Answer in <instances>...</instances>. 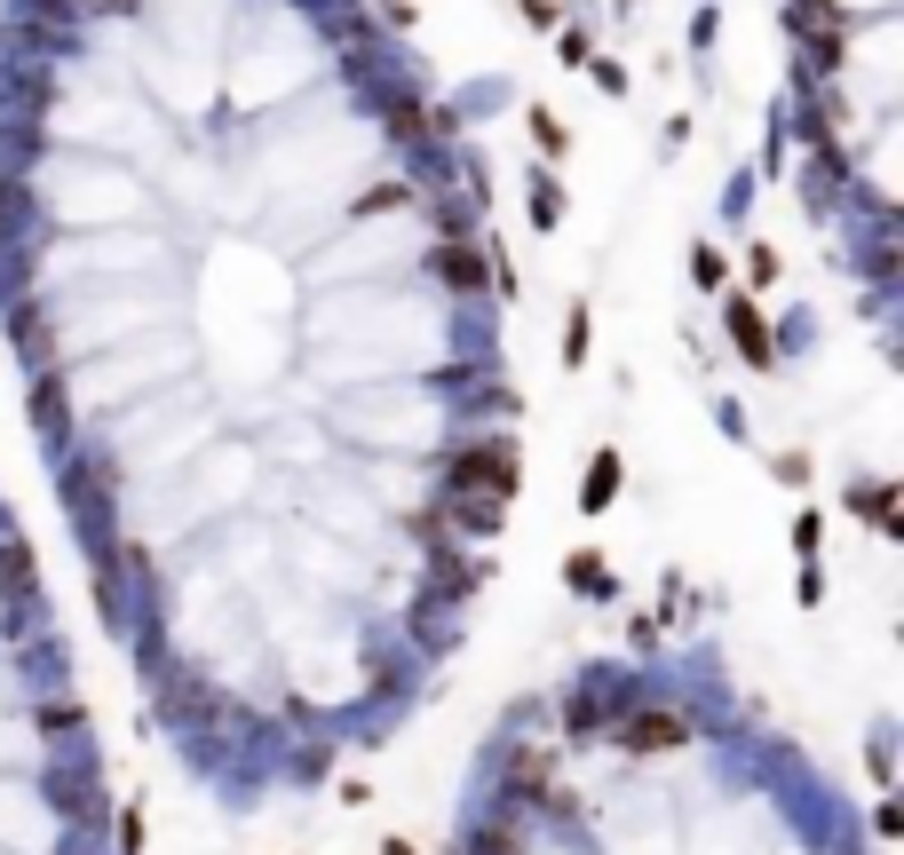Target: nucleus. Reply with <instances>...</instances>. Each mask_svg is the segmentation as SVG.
<instances>
[{"label":"nucleus","instance_id":"nucleus-6","mask_svg":"<svg viewBox=\"0 0 904 855\" xmlns=\"http://www.w3.org/2000/svg\"><path fill=\"white\" fill-rule=\"evenodd\" d=\"M397 207H413V190H405V183H397V190L381 183V190H365V198H357V215H397Z\"/></svg>","mask_w":904,"mask_h":855},{"label":"nucleus","instance_id":"nucleus-10","mask_svg":"<svg viewBox=\"0 0 904 855\" xmlns=\"http://www.w3.org/2000/svg\"><path fill=\"white\" fill-rule=\"evenodd\" d=\"M477 855H516V840H508V832H484V840H477Z\"/></svg>","mask_w":904,"mask_h":855},{"label":"nucleus","instance_id":"nucleus-1","mask_svg":"<svg viewBox=\"0 0 904 855\" xmlns=\"http://www.w3.org/2000/svg\"><path fill=\"white\" fill-rule=\"evenodd\" d=\"M445 475H453V492H484V499H508V492H516V460H508V443H477V452H460Z\"/></svg>","mask_w":904,"mask_h":855},{"label":"nucleus","instance_id":"nucleus-7","mask_svg":"<svg viewBox=\"0 0 904 855\" xmlns=\"http://www.w3.org/2000/svg\"><path fill=\"white\" fill-rule=\"evenodd\" d=\"M540 784H548V752H524V761H516V793H540Z\"/></svg>","mask_w":904,"mask_h":855},{"label":"nucleus","instance_id":"nucleus-5","mask_svg":"<svg viewBox=\"0 0 904 855\" xmlns=\"http://www.w3.org/2000/svg\"><path fill=\"white\" fill-rule=\"evenodd\" d=\"M730 325H739V349H746L754 365H769V340H762V325H754V310H746V301L730 310Z\"/></svg>","mask_w":904,"mask_h":855},{"label":"nucleus","instance_id":"nucleus-8","mask_svg":"<svg viewBox=\"0 0 904 855\" xmlns=\"http://www.w3.org/2000/svg\"><path fill=\"white\" fill-rule=\"evenodd\" d=\"M611 484H619V467H611V460H603V467H595V484H587L580 499H587V507H603V499H611Z\"/></svg>","mask_w":904,"mask_h":855},{"label":"nucleus","instance_id":"nucleus-2","mask_svg":"<svg viewBox=\"0 0 904 855\" xmlns=\"http://www.w3.org/2000/svg\"><path fill=\"white\" fill-rule=\"evenodd\" d=\"M453 523H460L468 539H492V531H500V499H484V492H453Z\"/></svg>","mask_w":904,"mask_h":855},{"label":"nucleus","instance_id":"nucleus-4","mask_svg":"<svg viewBox=\"0 0 904 855\" xmlns=\"http://www.w3.org/2000/svg\"><path fill=\"white\" fill-rule=\"evenodd\" d=\"M437 278L460 286V293H477V286H484V262L468 254V246H445V254H437Z\"/></svg>","mask_w":904,"mask_h":855},{"label":"nucleus","instance_id":"nucleus-3","mask_svg":"<svg viewBox=\"0 0 904 855\" xmlns=\"http://www.w3.org/2000/svg\"><path fill=\"white\" fill-rule=\"evenodd\" d=\"M675 737H683V721H675V713H634V721H627V744H634V752L675 744Z\"/></svg>","mask_w":904,"mask_h":855},{"label":"nucleus","instance_id":"nucleus-9","mask_svg":"<svg viewBox=\"0 0 904 855\" xmlns=\"http://www.w3.org/2000/svg\"><path fill=\"white\" fill-rule=\"evenodd\" d=\"M563 357H572V365L587 357V310H572V340H563Z\"/></svg>","mask_w":904,"mask_h":855}]
</instances>
